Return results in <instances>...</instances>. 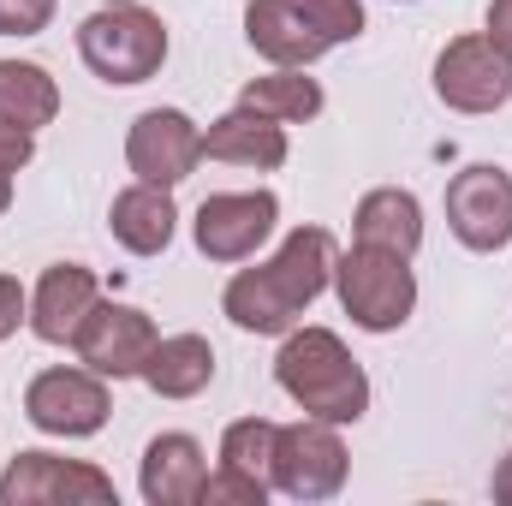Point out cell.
<instances>
[{
  "label": "cell",
  "instance_id": "cell-18",
  "mask_svg": "<svg viewBox=\"0 0 512 506\" xmlns=\"http://www.w3.org/2000/svg\"><path fill=\"white\" fill-rule=\"evenodd\" d=\"M352 239L376 245V251H393V256H417V245H423V209H417V197L399 191V185L370 191L358 203V215H352Z\"/></svg>",
  "mask_w": 512,
  "mask_h": 506
},
{
  "label": "cell",
  "instance_id": "cell-17",
  "mask_svg": "<svg viewBox=\"0 0 512 506\" xmlns=\"http://www.w3.org/2000/svg\"><path fill=\"white\" fill-rule=\"evenodd\" d=\"M203 155L209 161H233V167H280L286 161V126L268 120V114H251V108H233L221 114L215 126L203 131Z\"/></svg>",
  "mask_w": 512,
  "mask_h": 506
},
{
  "label": "cell",
  "instance_id": "cell-7",
  "mask_svg": "<svg viewBox=\"0 0 512 506\" xmlns=\"http://www.w3.org/2000/svg\"><path fill=\"white\" fill-rule=\"evenodd\" d=\"M114 506V477L84 465V459H54V453H18L0 471V506Z\"/></svg>",
  "mask_w": 512,
  "mask_h": 506
},
{
  "label": "cell",
  "instance_id": "cell-3",
  "mask_svg": "<svg viewBox=\"0 0 512 506\" xmlns=\"http://www.w3.org/2000/svg\"><path fill=\"white\" fill-rule=\"evenodd\" d=\"M78 54L102 84H149L167 60V24L137 0L102 6L78 24Z\"/></svg>",
  "mask_w": 512,
  "mask_h": 506
},
{
  "label": "cell",
  "instance_id": "cell-26",
  "mask_svg": "<svg viewBox=\"0 0 512 506\" xmlns=\"http://www.w3.org/2000/svg\"><path fill=\"white\" fill-rule=\"evenodd\" d=\"M54 0H0V36H36L48 30Z\"/></svg>",
  "mask_w": 512,
  "mask_h": 506
},
{
  "label": "cell",
  "instance_id": "cell-6",
  "mask_svg": "<svg viewBox=\"0 0 512 506\" xmlns=\"http://www.w3.org/2000/svg\"><path fill=\"white\" fill-rule=\"evenodd\" d=\"M435 96L453 114H495L512 102V60L489 36H453L435 54Z\"/></svg>",
  "mask_w": 512,
  "mask_h": 506
},
{
  "label": "cell",
  "instance_id": "cell-16",
  "mask_svg": "<svg viewBox=\"0 0 512 506\" xmlns=\"http://www.w3.org/2000/svg\"><path fill=\"white\" fill-rule=\"evenodd\" d=\"M173 221H179V209H173V197H167V185H126L120 197H114V209H108V233L126 245L131 256H161L173 245Z\"/></svg>",
  "mask_w": 512,
  "mask_h": 506
},
{
  "label": "cell",
  "instance_id": "cell-25",
  "mask_svg": "<svg viewBox=\"0 0 512 506\" xmlns=\"http://www.w3.org/2000/svg\"><path fill=\"white\" fill-rule=\"evenodd\" d=\"M30 155H36L30 131H18V126H6V120H0V215H6V203H12V173H18Z\"/></svg>",
  "mask_w": 512,
  "mask_h": 506
},
{
  "label": "cell",
  "instance_id": "cell-30",
  "mask_svg": "<svg viewBox=\"0 0 512 506\" xmlns=\"http://www.w3.org/2000/svg\"><path fill=\"white\" fill-rule=\"evenodd\" d=\"M102 6H126V0H102Z\"/></svg>",
  "mask_w": 512,
  "mask_h": 506
},
{
  "label": "cell",
  "instance_id": "cell-2",
  "mask_svg": "<svg viewBox=\"0 0 512 506\" xmlns=\"http://www.w3.org/2000/svg\"><path fill=\"white\" fill-rule=\"evenodd\" d=\"M274 381L286 387L292 405H304V417H322V423H358L370 411L364 364L328 328H292L274 358Z\"/></svg>",
  "mask_w": 512,
  "mask_h": 506
},
{
  "label": "cell",
  "instance_id": "cell-4",
  "mask_svg": "<svg viewBox=\"0 0 512 506\" xmlns=\"http://www.w3.org/2000/svg\"><path fill=\"white\" fill-rule=\"evenodd\" d=\"M334 292L346 304V316L364 334H393L405 328V316L417 310V274L411 256L376 251V245H352L334 262Z\"/></svg>",
  "mask_w": 512,
  "mask_h": 506
},
{
  "label": "cell",
  "instance_id": "cell-10",
  "mask_svg": "<svg viewBox=\"0 0 512 506\" xmlns=\"http://www.w3.org/2000/svg\"><path fill=\"white\" fill-rule=\"evenodd\" d=\"M24 417L42 429V435H96L108 423V387L96 370H42V376L24 387Z\"/></svg>",
  "mask_w": 512,
  "mask_h": 506
},
{
  "label": "cell",
  "instance_id": "cell-8",
  "mask_svg": "<svg viewBox=\"0 0 512 506\" xmlns=\"http://www.w3.org/2000/svg\"><path fill=\"white\" fill-rule=\"evenodd\" d=\"M447 227L465 251H507L512 245V173L477 161L447 185Z\"/></svg>",
  "mask_w": 512,
  "mask_h": 506
},
{
  "label": "cell",
  "instance_id": "cell-23",
  "mask_svg": "<svg viewBox=\"0 0 512 506\" xmlns=\"http://www.w3.org/2000/svg\"><path fill=\"white\" fill-rule=\"evenodd\" d=\"M298 6H304V18L328 36V48L364 36V0H298Z\"/></svg>",
  "mask_w": 512,
  "mask_h": 506
},
{
  "label": "cell",
  "instance_id": "cell-13",
  "mask_svg": "<svg viewBox=\"0 0 512 506\" xmlns=\"http://www.w3.org/2000/svg\"><path fill=\"white\" fill-rule=\"evenodd\" d=\"M96 268H84V262H54L42 280H36V292H30V328H36V340H48V346H72L78 340V328H84V316L96 310Z\"/></svg>",
  "mask_w": 512,
  "mask_h": 506
},
{
  "label": "cell",
  "instance_id": "cell-20",
  "mask_svg": "<svg viewBox=\"0 0 512 506\" xmlns=\"http://www.w3.org/2000/svg\"><path fill=\"white\" fill-rule=\"evenodd\" d=\"M60 114V90L36 60H0V120L18 131H36Z\"/></svg>",
  "mask_w": 512,
  "mask_h": 506
},
{
  "label": "cell",
  "instance_id": "cell-21",
  "mask_svg": "<svg viewBox=\"0 0 512 506\" xmlns=\"http://www.w3.org/2000/svg\"><path fill=\"white\" fill-rule=\"evenodd\" d=\"M239 108L268 114V120H280V126H292V120H316V114H322V84L304 78V66H280V72L251 78V84L239 90Z\"/></svg>",
  "mask_w": 512,
  "mask_h": 506
},
{
  "label": "cell",
  "instance_id": "cell-5",
  "mask_svg": "<svg viewBox=\"0 0 512 506\" xmlns=\"http://www.w3.org/2000/svg\"><path fill=\"white\" fill-rule=\"evenodd\" d=\"M346 441H340V423H322V417H304V423H286L274 435V471L268 483L292 501H328L346 489Z\"/></svg>",
  "mask_w": 512,
  "mask_h": 506
},
{
  "label": "cell",
  "instance_id": "cell-14",
  "mask_svg": "<svg viewBox=\"0 0 512 506\" xmlns=\"http://www.w3.org/2000/svg\"><path fill=\"white\" fill-rule=\"evenodd\" d=\"M245 36L274 66H316L328 54V36L304 18L298 0H251L245 6Z\"/></svg>",
  "mask_w": 512,
  "mask_h": 506
},
{
  "label": "cell",
  "instance_id": "cell-11",
  "mask_svg": "<svg viewBox=\"0 0 512 506\" xmlns=\"http://www.w3.org/2000/svg\"><path fill=\"white\" fill-rule=\"evenodd\" d=\"M274 221H280L274 191H215L197 209V251L209 262H245L274 233Z\"/></svg>",
  "mask_w": 512,
  "mask_h": 506
},
{
  "label": "cell",
  "instance_id": "cell-19",
  "mask_svg": "<svg viewBox=\"0 0 512 506\" xmlns=\"http://www.w3.org/2000/svg\"><path fill=\"white\" fill-rule=\"evenodd\" d=\"M143 381L161 399H197L215 381V346L203 334H167V340H155V352L143 364Z\"/></svg>",
  "mask_w": 512,
  "mask_h": 506
},
{
  "label": "cell",
  "instance_id": "cell-24",
  "mask_svg": "<svg viewBox=\"0 0 512 506\" xmlns=\"http://www.w3.org/2000/svg\"><path fill=\"white\" fill-rule=\"evenodd\" d=\"M203 506H262L268 501V483H256L245 471H233V465H221L215 477H203Z\"/></svg>",
  "mask_w": 512,
  "mask_h": 506
},
{
  "label": "cell",
  "instance_id": "cell-12",
  "mask_svg": "<svg viewBox=\"0 0 512 506\" xmlns=\"http://www.w3.org/2000/svg\"><path fill=\"white\" fill-rule=\"evenodd\" d=\"M155 322L143 316V310H131V304H102L96 298V310L84 316V328H78V358H84V370H96V376H143V364H149V352H155Z\"/></svg>",
  "mask_w": 512,
  "mask_h": 506
},
{
  "label": "cell",
  "instance_id": "cell-22",
  "mask_svg": "<svg viewBox=\"0 0 512 506\" xmlns=\"http://www.w3.org/2000/svg\"><path fill=\"white\" fill-rule=\"evenodd\" d=\"M274 435H280V423H268V417H239V423H227V435H221V465H233V471H245L256 483H268V471H274Z\"/></svg>",
  "mask_w": 512,
  "mask_h": 506
},
{
  "label": "cell",
  "instance_id": "cell-15",
  "mask_svg": "<svg viewBox=\"0 0 512 506\" xmlns=\"http://www.w3.org/2000/svg\"><path fill=\"white\" fill-rule=\"evenodd\" d=\"M203 477H209V465H203V447L191 435H155L143 447L137 489H143L149 506H197Z\"/></svg>",
  "mask_w": 512,
  "mask_h": 506
},
{
  "label": "cell",
  "instance_id": "cell-9",
  "mask_svg": "<svg viewBox=\"0 0 512 506\" xmlns=\"http://www.w3.org/2000/svg\"><path fill=\"white\" fill-rule=\"evenodd\" d=\"M197 161H203V131L191 126V114H179V108H149V114H137L126 131V167L143 179V185H179V179H191L197 173Z\"/></svg>",
  "mask_w": 512,
  "mask_h": 506
},
{
  "label": "cell",
  "instance_id": "cell-28",
  "mask_svg": "<svg viewBox=\"0 0 512 506\" xmlns=\"http://www.w3.org/2000/svg\"><path fill=\"white\" fill-rule=\"evenodd\" d=\"M483 36L512 60V0H489V30H483Z\"/></svg>",
  "mask_w": 512,
  "mask_h": 506
},
{
  "label": "cell",
  "instance_id": "cell-1",
  "mask_svg": "<svg viewBox=\"0 0 512 506\" xmlns=\"http://www.w3.org/2000/svg\"><path fill=\"white\" fill-rule=\"evenodd\" d=\"M334 262H340V245H334L328 227H298V233H286V245L268 256V262L239 268L227 280L221 310L245 334H292L298 316L328 292Z\"/></svg>",
  "mask_w": 512,
  "mask_h": 506
},
{
  "label": "cell",
  "instance_id": "cell-27",
  "mask_svg": "<svg viewBox=\"0 0 512 506\" xmlns=\"http://www.w3.org/2000/svg\"><path fill=\"white\" fill-rule=\"evenodd\" d=\"M18 322H30V298H24V286L12 274H0V340H12Z\"/></svg>",
  "mask_w": 512,
  "mask_h": 506
},
{
  "label": "cell",
  "instance_id": "cell-29",
  "mask_svg": "<svg viewBox=\"0 0 512 506\" xmlns=\"http://www.w3.org/2000/svg\"><path fill=\"white\" fill-rule=\"evenodd\" d=\"M495 501H507V506H512V453L501 459V471H495Z\"/></svg>",
  "mask_w": 512,
  "mask_h": 506
}]
</instances>
